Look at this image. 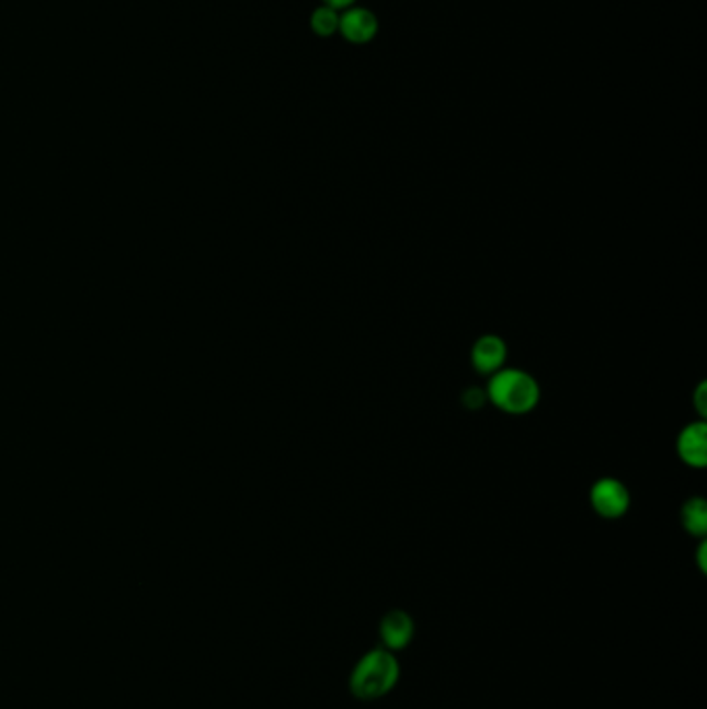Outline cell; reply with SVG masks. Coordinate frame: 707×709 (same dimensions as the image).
I'll return each mask as SVG.
<instances>
[{
	"label": "cell",
	"mask_w": 707,
	"mask_h": 709,
	"mask_svg": "<svg viewBox=\"0 0 707 709\" xmlns=\"http://www.w3.org/2000/svg\"><path fill=\"white\" fill-rule=\"evenodd\" d=\"M683 525L687 534L704 537L707 534V504L704 499H691L683 506Z\"/></svg>",
	"instance_id": "obj_8"
},
{
	"label": "cell",
	"mask_w": 707,
	"mask_h": 709,
	"mask_svg": "<svg viewBox=\"0 0 707 709\" xmlns=\"http://www.w3.org/2000/svg\"><path fill=\"white\" fill-rule=\"evenodd\" d=\"M679 455L691 467H706L707 465V427L706 423H688L679 436Z\"/></svg>",
	"instance_id": "obj_7"
},
{
	"label": "cell",
	"mask_w": 707,
	"mask_h": 709,
	"mask_svg": "<svg viewBox=\"0 0 707 709\" xmlns=\"http://www.w3.org/2000/svg\"><path fill=\"white\" fill-rule=\"evenodd\" d=\"M339 34L351 44H365L378 34V20L367 9H344Z\"/></svg>",
	"instance_id": "obj_5"
},
{
	"label": "cell",
	"mask_w": 707,
	"mask_h": 709,
	"mask_svg": "<svg viewBox=\"0 0 707 709\" xmlns=\"http://www.w3.org/2000/svg\"><path fill=\"white\" fill-rule=\"evenodd\" d=\"M706 550L707 546L706 541H704V544L699 546V567H702V571H704V573H706Z\"/></svg>",
	"instance_id": "obj_13"
},
{
	"label": "cell",
	"mask_w": 707,
	"mask_h": 709,
	"mask_svg": "<svg viewBox=\"0 0 707 709\" xmlns=\"http://www.w3.org/2000/svg\"><path fill=\"white\" fill-rule=\"evenodd\" d=\"M339 20H341V15H339V11L337 9H330V7H320V9H316L313 11V15H311V20H309V25H311V30L318 34V36H322V38H330L332 34H337L339 32Z\"/></svg>",
	"instance_id": "obj_9"
},
{
	"label": "cell",
	"mask_w": 707,
	"mask_h": 709,
	"mask_svg": "<svg viewBox=\"0 0 707 709\" xmlns=\"http://www.w3.org/2000/svg\"><path fill=\"white\" fill-rule=\"evenodd\" d=\"M486 401V394L479 390V388H469L465 394H463V403L467 404L469 409H479L481 404Z\"/></svg>",
	"instance_id": "obj_10"
},
{
	"label": "cell",
	"mask_w": 707,
	"mask_h": 709,
	"mask_svg": "<svg viewBox=\"0 0 707 709\" xmlns=\"http://www.w3.org/2000/svg\"><path fill=\"white\" fill-rule=\"evenodd\" d=\"M353 2L355 0H324L326 7H330V9H337V11H341V9H351L353 7Z\"/></svg>",
	"instance_id": "obj_12"
},
{
	"label": "cell",
	"mask_w": 707,
	"mask_h": 709,
	"mask_svg": "<svg viewBox=\"0 0 707 709\" xmlns=\"http://www.w3.org/2000/svg\"><path fill=\"white\" fill-rule=\"evenodd\" d=\"M380 643L386 650L399 653L411 645L415 637V620L404 610H390L380 620Z\"/></svg>",
	"instance_id": "obj_4"
},
{
	"label": "cell",
	"mask_w": 707,
	"mask_h": 709,
	"mask_svg": "<svg viewBox=\"0 0 707 709\" xmlns=\"http://www.w3.org/2000/svg\"><path fill=\"white\" fill-rule=\"evenodd\" d=\"M706 382L702 384L699 388H697V394H695V407H697V411L706 418L707 415V399H706Z\"/></svg>",
	"instance_id": "obj_11"
},
{
	"label": "cell",
	"mask_w": 707,
	"mask_h": 709,
	"mask_svg": "<svg viewBox=\"0 0 707 709\" xmlns=\"http://www.w3.org/2000/svg\"><path fill=\"white\" fill-rule=\"evenodd\" d=\"M590 500L593 511L604 518H620L631 506V494L627 485L614 478L595 481Z\"/></svg>",
	"instance_id": "obj_3"
},
{
	"label": "cell",
	"mask_w": 707,
	"mask_h": 709,
	"mask_svg": "<svg viewBox=\"0 0 707 709\" xmlns=\"http://www.w3.org/2000/svg\"><path fill=\"white\" fill-rule=\"evenodd\" d=\"M399 678L401 664L397 653L378 645L357 660L349 676V689L362 701H376L395 689Z\"/></svg>",
	"instance_id": "obj_1"
},
{
	"label": "cell",
	"mask_w": 707,
	"mask_h": 709,
	"mask_svg": "<svg viewBox=\"0 0 707 709\" xmlns=\"http://www.w3.org/2000/svg\"><path fill=\"white\" fill-rule=\"evenodd\" d=\"M506 359V343L497 334H486L471 348V364L479 374H497Z\"/></svg>",
	"instance_id": "obj_6"
},
{
	"label": "cell",
	"mask_w": 707,
	"mask_h": 709,
	"mask_svg": "<svg viewBox=\"0 0 707 709\" xmlns=\"http://www.w3.org/2000/svg\"><path fill=\"white\" fill-rule=\"evenodd\" d=\"M488 399L497 404L500 411H506L511 415H523L536 409L539 386L536 378L523 369H500L488 384Z\"/></svg>",
	"instance_id": "obj_2"
}]
</instances>
